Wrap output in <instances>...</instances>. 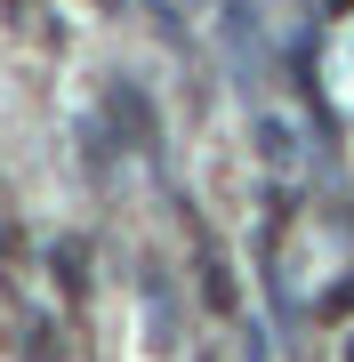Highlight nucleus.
I'll return each instance as SVG.
<instances>
[{"label": "nucleus", "instance_id": "0eeeda50", "mask_svg": "<svg viewBox=\"0 0 354 362\" xmlns=\"http://www.w3.org/2000/svg\"><path fill=\"white\" fill-rule=\"evenodd\" d=\"M97 8H121V0H97Z\"/></svg>", "mask_w": 354, "mask_h": 362}, {"label": "nucleus", "instance_id": "6e6552de", "mask_svg": "<svg viewBox=\"0 0 354 362\" xmlns=\"http://www.w3.org/2000/svg\"><path fill=\"white\" fill-rule=\"evenodd\" d=\"M346 362H354V346H346Z\"/></svg>", "mask_w": 354, "mask_h": 362}, {"label": "nucleus", "instance_id": "f257e3e1", "mask_svg": "<svg viewBox=\"0 0 354 362\" xmlns=\"http://www.w3.org/2000/svg\"><path fill=\"white\" fill-rule=\"evenodd\" d=\"M201 298H210V314H234L242 290H234V266H225V250L201 233Z\"/></svg>", "mask_w": 354, "mask_h": 362}, {"label": "nucleus", "instance_id": "f03ea898", "mask_svg": "<svg viewBox=\"0 0 354 362\" xmlns=\"http://www.w3.org/2000/svg\"><path fill=\"white\" fill-rule=\"evenodd\" d=\"M258 153H266V169H290V153H298V137H290V121H274V113L258 121Z\"/></svg>", "mask_w": 354, "mask_h": 362}, {"label": "nucleus", "instance_id": "7ed1b4c3", "mask_svg": "<svg viewBox=\"0 0 354 362\" xmlns=\"http://www.w3.org/2000/svg\"><path fill=\"white\" fill-rule=\"evenodd\" d=\"M113 121H129V137H137V145H153V113H145V97H137V89H113Z\"/></svg>", "mask_w": 354, "mask_h": 362}, {"label": "nucleus", "instance_id": "20e7f679", "mask_svg": "<svg viewBox=\"0 0 354 362\" xmlns=\"http://www.w3.org/2000/svg\"><path fill=\"white\" fill-rule=\"evenodd\" d=\"M57 274H65V298L89 290V258H81V242H57Z\"/></svg>", "mask_w": 354, "mask_h": 362}, {"label": "nucleus", "instance_id": "39448f33", "mask_svg": "<svg viewBox=\"0 0 354 362\" xmlns=\"http://www.w3.org/2000/svg\"><path fill=\"white\" fill-rule=\"evenodd\" d=\"M314 314H322V322H338V314H354V274H346V282H330V290H322V306H314Z\"/></svg>", "mask_w": 354, "mask_h": 362}, {"label": "nucleus", "instance_id": "423d86ee", "mask_svg": "<svg viewBox=\"0 0 354 362\" xmlns=\"http://www.w3.org/2000/svg\"><path fill=\"white\" fill-rule=\"evenodd\" d=\"M322 8H330V16H354V0H322Z\"/></svg>", "mask_w": 354, "mask_h": 362}]
</instances>
